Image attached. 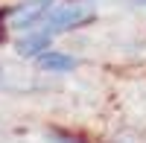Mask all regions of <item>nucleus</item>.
<instances>
[{
  "instance_id": "obj_1",
  "label": "nucleus",
  "mask_w": 146,
  "mask_h": 143,
  "mask_svg": "<svg viewBox=\"0 0 146 143\" xmlns=\"http://www.w3.org/2000/svg\"><path fill=\"white\" fill-rule=\"evenodd\" d=\"M96 18V12L91 6H85L79 3V0H73V3H62V6H56L50 9L44 15L47 21V32H67V29H79L85 26V23H91Z\"/></svg>"
},
{
  "instance_id": "obj_2",
  "label": "nucleus",
  "mask_w": 146,
  "mask_h": 143,
  "mask_svg": "<svg viewBox=\"0 0 146 143\" xmlns=\"http://www.w3.org/2000/svg\"><path fill=\"white\" fill-rule=\"evenodd\" d=\"M50 9H53V0H23V3H15L12 9H6L3 15L12 29H27L32 23L44 21V15Z\"/></svg>"
},
{
  "instance_id": "obj_3",
  "label": "nucleus",
  "mask_w": 146,
  "mask_h": 143,
  "mask_svg": "<svg viewBox=\"0 0 146 143\" xmlns=\"http://www.w3.org/2000/svg\"><path fill=\"white\" fill-rule=\"evenodd\" d=\"M50 47H53V32L44 29V32H32V35H27V38H21L15 44V50H18L21 58H35L44 50H50Z\"/></svg>"
},
{
  "instance_id": "obj_4",
  "label": "nucleus",
  "mask_w": 146,
  "mask_h": 143,
  "mask_svg": "<svg viewBox=\"0 0 146 143\" xmlns=\"http://www.w3.org/2000/svg\"><path fill=\"white\" fill-rule=\"evenodd\" d=\"M35 64H38V70H50V73H67V70H73L79 62H76L73 56L56 53V50H44L41 56H35Z\"/></svg>"
},
{
  "instance_id": "obj_5",
  "label": "nucleus",
  "mask_w": 146,
  "mask_h": 143,
  "mask_svg": "<svg viewBox=\"0 0 146 143\" xmlns=\"http://www.w3.org/2000/svg\"><path fill=\"white\" fill-rule=\"evenodd\" d=\"M47 137H50L53 143H82L79 137H70V134H62L58 128H53V132H47Z\"/></svg>"
},
{
  "instance_id": "obj_6",
  "label": "nucleus",
  "mask_w": 146,
  "mask_h": 143,
  "mask_svg": "<svg viewBox=\"0 0 146 143\" xmlns=\"http://www.w3.org/2000/svg\"><path fill=\"white\" fill-rule=\"evenodd\" d=\"M131 3H137V6H146V0H131Z\"/></svg>"
}]
</instances>
